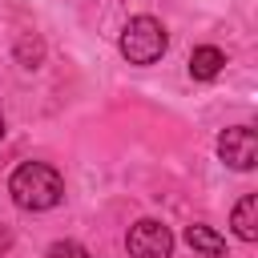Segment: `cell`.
Wrapping results in <instances>:
<instances>
[{"mask_svg": "<svg viewBox=\"0 0 258 258\" xmlns=\"http://www.w3.org/2000/svg\"><path fill=\"white\" fill-rule=\"evenodd\" d=\"M165 44H169L165 24L153 20V16H133L121 28V56L129 64H153V60H161Z\"/></svg>", "mask_w": 258, "mask_h": 258, "instance_id": "7a4b0ae2", "label": "cell"}, {"mask_svg": "<svg viewBox=\"0 0 258 258\" xmlns=\"http://www.w3.org/2000/svg\"><path fill=\"white\" fill-rule=\"evenodd\" d=\"M48 258H89V250H85L81 242L64 238V242H52V246H48Z\"/></svg>", "mask_w": 258, "mask_h": 258, "instance_id": "ba28073f", "label": "cell"}, {"mask_svg": "<svg viewBox=\"0 0 258 258\" xmlns=\"http://www.w3.org/2000/svg\"><path fill=\"white\" fill-rule=\"evenodd\" d=\"M8 246H12V234H8V226H0V254H8Z\"/></svg>", "mask_w": 258, "mask_h": 258, "instance_id": "9c48e42d", "label": "cell"}, {"mask_svg": "<svg viewBox=\"0 0 258 258\" xmlns=\"http://www.w3.org/2000/svg\"><path fill=\"white\" fill-rule=\"evenodd\" d=\"M0 141H4V117H0Z\"/></svg>", "mask_w": 258, "mask_h": 258, "instance_id": "30bf717a", "label": "cell"}, {"mask_svg": "<svg viewBox=\"0 0 258 258\" xmlns=\"http://www.w3.org/2000/svg\"><path fill=\"white\" fill-rule=\"evenodd\" d=\"M185 242L194 246V254H202V258H226V238L214 230V226H189L185 230Z\"/></svg>", "mask_w": 258, "mask_h": 258, "instance_id": "8992f818", "label": "cell"}, {"mask_svg": "<svg viewBox=\"0 0 258 258\" xmlns=\"http://www.w3.org/2000/svg\"><path fill=\"white\" fill-rule=\"evenodd\" d=\"M222 69H226V52H222V48L202 44V48L189 52V77H194V81H214Z\"/></svg>", "mask_w": 258, "mask_h": 258, "instance_id": "5b68a950", "label": "cell"}, {"mask_svg": "<svg viewBox=\"0 0 258 258\" xmlns=\"http://www.w3.org/2000/svg\"><path fill=\"white\" fill-rule=\"evenodd\" d=\"M125 246H129L133 258H169V254H173V234H169L165 222H157V218H141L137 226H129Z\"/></svg>", "mask_w": 258, "mask_h": 258, "instance_id": "3957f363", "label": "cell"}, {"mask_svg": "<svg viewBox=\"0 0 258 258\" xmlns=\"http://www.w3.org/2000/svg\"><path fill=\"white\" fill-rule=\"evenodd\" d=\"M8 194L20 210H52L64 198V177L44 161H24L8 177Z\"/></svg>", "mask_w": 258, "mask_h": 258, "instance_id": "6da1fadb", "label": "cell"}, {"mask_svg": "<svg viewBox=\"0 0 258 258\" xmlns=\"http://www.w3.org/2000/svg\"><path fill=\"white\" fill-rule=\"evenodd\" d=\"M218 153H222V161L230 165V169H254L258 165V137H254V129L250 125H234V129H226L222 137H218Z\"/></svg>", "mask_w": 258, "mask_h": 258, "instance_id": "277c9868", "label": "cell"}, {"mask_svg": "<svg viewBox=\"0 0 258 258\" xmlns=\"http://www.w3.org/2000/svg\"><path fill=\"white\" fill-rule=\"evenodd\" d=\"M234 234H238L242 242H254V238H258V198H254V194H246V198L234 206Z\"/></svg>", "mask_w": 258, "mask_h": 258, "instance_id": "52a82bcc", "label": "cell"}]
</instances>
